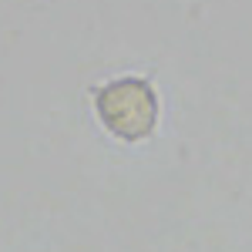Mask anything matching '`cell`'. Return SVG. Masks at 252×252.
<instances>
[{"mask_svg": "<svg viewBox=\"0 0 252 252\" xmlns=\"http://www.w3.org/2000/svg\"><path fill=\"white\" fill-rule=\"evenodd\" d=\"M91 108H94L97 125L125 145L148 141L161 118V101H158L155 84L138 74H121V78L94 84Z\"/></svg>", "mask_w": 252, "mask_h": 252, "instance_id": "obj_1", "label": "cell"}]
</instances>
